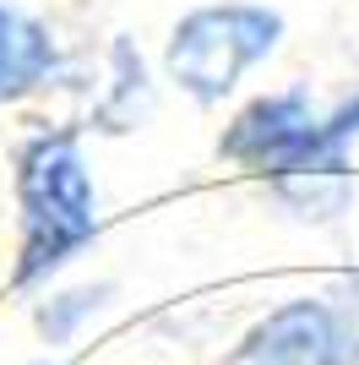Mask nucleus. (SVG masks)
I'll use <instances>...</instances> for the list:
<instances>
[{
	"label": "nucleus",
	"instance_id": "obj_1",
	"mask_svg": "<svg viewBox=\"0 0 359 365\" xmlns=\"http://www.w3.org/2000/svg\"><path fill=\"white\" fill-rule=\"evenodd\" d=\"M22 197V251L16 284H38L93 240V175L71 137H33L16 164Z\"/></svg>",
	"mask_w": 359,
	"mask_h": 365
},
{
	"label": "nucleus",
	"instance_id": "obj_2",
	"mask_svg": "<svg viewBox=\"0 0 359 365\" xmlns=\"http://www.w3.org/2000/svg\"><path fill=\"white\" fill-rule=\"evenodd\" d=\"M283 38V16L267 11V6H207V11H191L169 33V82L180 93H191L196 104H212L234 88L239 76L261 66Z\"/></svg>",
	"mask_w": 359,
	"mask_h": 365
},
{
	"label": "nucleus",
	"instance_id": "obj_3",
	"mask_svg": "<svg viewBox=\"0 0 359 365\" xmlns=\"http://www.w3.org/2000/svg\"><path fill=\"white\" fill-rule=\"evenodd\" d=\"M359 333L338 300H288L278 305L245 344L234 365H354Z\"/></svg>",
	"mask_w": 359,
	"mask_h": 365
},
{
	"label": "nucleus",
	"instance_id": "obj_4",
	"mask_svg": "<svg viewBox=\"0 0 359 365\" xmlns=\"http://www.w3.org/2000/svg\"><path fill=\"white\" fill-rule=\"evenodd\" d=\"M49 66H55L49 33L38 28L33 16L11 11V6L0 0V98H22V93H33L49 76Z\"/></svg>",
	"mask_w": 359,
	"mask_h": 365
},
{
	"label": "nucleus",
	"instance_id": "obj_5",
	"mask_svg": "<svg viewBox=\"0 0 359 365\" xmlns=\"http://www.w3.org/2000/svg\"><path fill=\"white\" fill-rule=\"evenodd\" d=\"M104 294H109L104 284H82V289L55 294L49 305H38V333H44L49 344H66V338H76V333H82V322L104 311Z\"/></svg>",
	"mask_w": 359,
	"mask_h": 365
}]
</instances>
